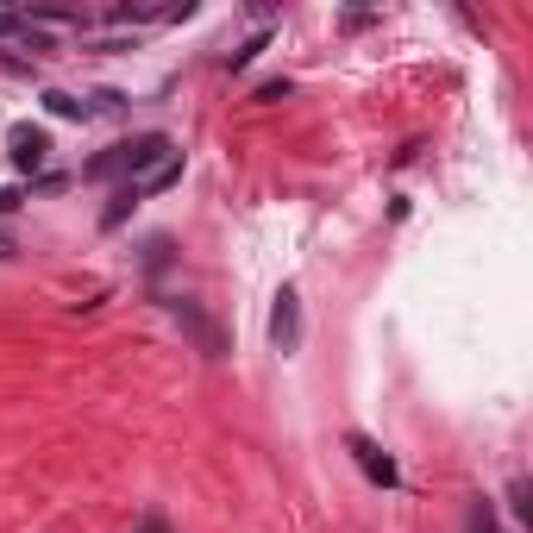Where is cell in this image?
<instances>
[{"label": "cell", "instance_id": "9c48e42d", "mask_svg": "<svg viewBox=\"0 0 533 533\" xmlns=\"http://www.w3.org/2000/svg\"><path fill=\"white\" fill-rule=\"evenodd\" d=\"M465 533H502V527H496V508H490V502H471V515H465Z\"/></svg>", "mask_w": 533, "mask_h": 533}, {"label": "cell", "instance_id": "8992f818", "mask_svg": "<svg viewBox=\"0 0 533 533\" xmlns=\"http://www.w3.org/2000/svg\"><path fill=\"white\" fill-rule=\"evenodd\" d=\"M176 182H182V151H170V157H164V164H157L151 176H138V182H132V195H138V201H151V195L176 189Z\"/></svg>", "mask_w": 533, "mask_h": 533}, {"label": "cell", "instance_id": "8fae6325", "mask_svg": "<svg viewBox=\"0 0 533 533\" xmlns=\"http://www.w3.org/2000/svg\"><path fill=\"white\" fill-rule=\"evenodd\" d=\"M264 44H270V32H258V38H251V44H239V51H233V57H226V69H245L251 57H258V51H264Z\"/></svg>", "mask_w": 533, "mask_h": 533}, {"label": "cell", "instance_id": "30bf717a", "mask_svg": "<svg viewBox=\"0 0 533 533\" xmlns=\"http://www.w3.org/2000/svg\"><path fill=\"white\" fill-rule=\"evenodd\" d=\"M508 508H515V521H527V515H533V502H527V477L508 483Z\"/></svg>", "mask_w": 533, "mask_h": 533}, {"label": "cell", "instance_id": "9a60e30c", "mask_svg": "<svg viewBox=\"0 0 533 533\" xmlns=\"http://www.w3.org/2000/svg\"><path fill=\"white\" fill-rule=\"evenodd\" d=\"M13 207H19V195H13V189H0V214H13Z\"/></svg>", "mask_w": 533, "mask_h": 533}, {"label": "cell", "instance_id": "5b68a950", "mask_svg": "<svg viewBox=\"0 0 533 533\" xmlns=\"http://www.w3.org/2000/svg\"><path fill=\"white\" fill-rule=\"evenodd\" d=\"M7 145H13V164H19V170H38L44 157H51V138H44V132H32V126H13V138H7Z\"/></svg>", "mask_w": 533, "mask_h": 533}, {"label": "cell", "instance_id": "7a4b0ae2", "mask_svg": "<svg viewBox=\"0 0 533 533\" xmlns=\"http://www.w3.org/2000/svg\"><path fill=\"white\" fill-rule=\"evenodd\" d=\"M164 308H170V320L182 327V339H189L201 358H226V333H220V320L207 314L201 301H189V295H170Z\"/></svg>", "mask_w": 533, "mask_h": 533}, {"label": "cell", "instance_id": "4fadbf2b", "mask_svg": "<svg viewBox=\"0 0 533 533\" xmlns=\"http://www.w3.org/2000/svg\"><path fill=\"white\" fill-rule=\"evenodd\" d=\"M138 533H170V527L157 521V515H145V521H138Z\"/></svg>", "mask_w": 533, "mask_h": 533}, {"label": "cell", "instance_id": "ba28073f", "mask_svg": "<svg viewBox=\"0 0 533 533\" xmlns=\"http://www.w3.org/2000/svg\"><path fill=\"white\" fill-rule=\"evenodd\" d=\"M132 207H138V195H132V182H126V189L113 195V207L101 214V226H107V233H113V226H126V214H132Z\"/></svg>", "mask_w": 533, "mask_h": 533}, {"label": "cell", "instance_id": "52a82bcc", "mask_svg": "<svg viewBox=\"0 0 533 533\" xmlns=\"http://www.w3.org/2000/svg\"><path fill=\"white\" fill-rule=\"evenodd\" d=\"M44 107H51L57 120H95V101H82V95H63V88H51V95H44Z\"/></svg>", "mask_w": 533, "mask_h": 533}, {"label": "cell", "instance_id": "7c38bea8", "mask_svg": "<svg viewBox=\"0 0 533 533\" xmlns=\"http://www.w3.org/2000/svg\"><path fill=\"white\" fill-rule=\"evenodd\" d=\"M258 101H289V82H258Z\"/></svg>", "mask_w": 533, "mask_h": 533}, {"label": "cell", "instance_id": "277c9868", "mask_svg": "<svg viewBox=\"0 0 533 533\" xmlns=\"http://www.w3.org/2000/svg\"><path fill=\"white\" fill-rule=\"evenodd\" d=\"M345 446H352V458H358V471H364L370 483H383V490H396V483H402V471H396V458H389V452L377 446V439H364V433H352V439H345Z\"/></svg>", "mask_w": 533, "mask_h": 533}, {"label": "cell", "instance_id": "3957f363", "mask_svg": "<svg viewBox=\"0 0 533 533\" xmlns=\"http://www.w3.org/2000/svg\"><path fill=\"white\" fill-rule=\"evenodd\" d=\"M270 345H276V352H301V295L283 283V289H276V301H270Z\"/></svg>", "mask_w": 533, "mask_h": 533}, {"label": "cell", "instance_id": "5bb4252c", "mask_svg": "<svg viewBox=\"0 0 533 533\" xmlns=\"http://www.w3.org/2000/svg\"><path fill=\"white\" fill-rule=\"evenodd\" d=\"M13 251H19V245H13V233H7V226H0V258H13Z\"/></svg>", "mask_w": 533, "mask_h": 533}, {"label": "cell", "instance_id": "6da1fadb", "mask_svg": "<svg viewBox=\"0 0 533 533\" xmlns=\"http://www.w3.org/2000/svg\"><path fill=\"white\" fill-rule=\"evenodd\" d=\"M164 157H170V138L164 132H145V138H132V145H113L107 157H95V164H88V176H151L157 164H164Z\"/></svg>", "mask_w": 533, "mask_h": 533}]
</instances>
